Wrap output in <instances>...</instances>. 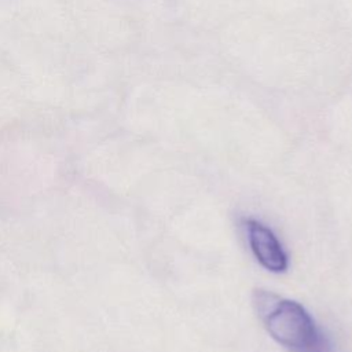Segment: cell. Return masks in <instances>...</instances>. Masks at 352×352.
Instances as JSON below:
<instances>
[{
  "instance_id": "7a4b0ae2",
  "label": "cell",
  "mask_w": 352,
  "mask_h": 352,
  "mask_svg": "<svg viewBox=\"0 0 352 352\" xmlns=\"http://www.w3.org/2000/svg\"><path fill=\"white\" fill-rule=\"evenodd\" d=\"M245 227L256 260L271 272H285L289 265L287 254L274 231L254 219H246Z\"/></svg>"
},
{
  "instance_id": "6da1fadb",
  "label": "cell",
  "mask_w": 352,
  "mask_h": 352,
  "mask_svg": "<svg viewBox=\"0 0 352 352\" xmlns=\"http://www.w3.org/2000/svg\"><path fill=\"white\" fill-rule=\"evenodd\" d=\"M253 304L270 336L290 352H334L329 337L300 302L258 289Z\"/></svg>"
}]
</instances>
